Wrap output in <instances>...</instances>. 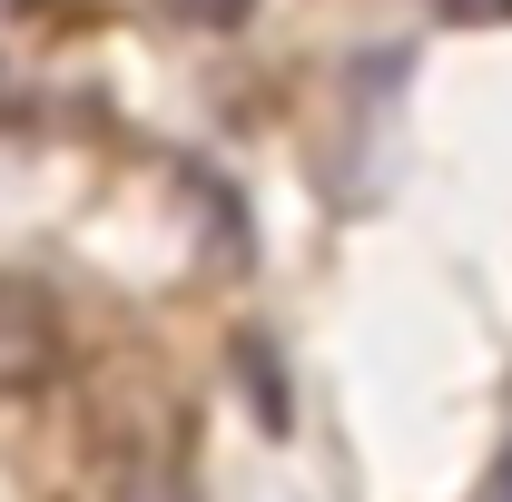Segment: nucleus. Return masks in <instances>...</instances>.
<instances>
[{
  "instance_id": "nucleus-2",
  "label": "nucleus",
  "mask_w": 512,
  "mask_h": 502,
  "mask_svg": "<svg viewBox=\"0 0 512 502\" xmlns=\"http://www.w3.org/2000/svg\"><path fill=\"white\" fill-rule=\"evenodd\" d=\"M237 375H247V394H266V434H286V384H276L266 335H247V345H237Z\"/></svg>"
},
{
  "instance_id": "nucleus-4",
  "label": "nucleus",
  "mask_w": 512,
  "mask_h": 502,
  "mask_svg": "<svg viewBox=\"0 0 512 502\" xmlns=\"http://www.w3.org/2000/svg\"><path fill=\"white\" fill-rule=\"evenodd\" d=\"M444 20H463V30H493V20H512V0H434Z\"/></svg>"
},
{
  "instance_id": "nucleus-1",
  "label": "nucleus",
  "mask_w": 512,
  "mask_h": 502,
  "mask_svg": "<svg viewBox=\"0 0 512 502\" xmlns=\"http://www.w3.org/2000/svg\"><path fill=\"white\" fill-rule=\"evenodd\" d=\"M60 355H69V335H60L50 286H30V276H0V404L40 394V384L60 375Z\"/></svg>"
},
{
  "instance_id": "nucleus-5",
  "label": "nucleus",
  "mask_w": 512,
  "mask_h": 502,
  "mask_svg": "<svg viewBox=\"0 0 512 502\" xmlns=\"http://www.w3.org/2000/svg\"><path fill=\"white\" fill-rule=\"evenodd\" d=\"M493 502H512V453H503V473H493Z\"/></svg>"
},
{
  "instance_id": "nucleus-3",
  "label": "nucleus",
  "mask_w": 512,
  "mask_h": 502,
  "mask_svg": "<svg viewBox=\"0 0 512 502\" xmlns=\"http://www.w3.org/2000/svg\"><path fill=\"white\" fill-rule=\"evenodd\" d=\"M256 0H168V20H188V30H237Z\"/></svg>"
}]
</instances>
